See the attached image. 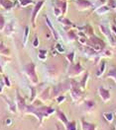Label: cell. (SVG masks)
<instances>
[{"instance_id": "14", "label": "cell", "mask_w": 116, "mask_h": 130, "mask_svg": "<svg viewBox=\"0 0 116 130\" xmlns=\"http://www.w3.org/2000/svg\"><path fill=\"white\" fill-rule=\"evenodd\" d=\"M87 79H88V73L85 74V75H84V77H83V79L79 82V85H80V87H82V89L83 90H84L85 89V87H86V82H87Z\"/></svg>"}, {"instance_id": "24", "label": "cell", "mask_w": 116, "mask_h": 130, "mask_svg": "<svg viewBox=\"0 0 116 130\" xmlns=\"http://www.w3.org/2000/svg\"><path fill=\"white\" fill-rule=\"evenodd\" d=\"M5 28H6V34H8V35H11L12 32H13V27H12V25L9 24L7 26H5Z\"/></svg>"}, {"instance_id": "11", "label": "cell", "mask_w": 116, "mask_h": 130, "mask_svg": "<svg viewBox=\"0 0 116 130\" xmlns=\"http://www.w3.org/2000/svg\"><path fill=\"white\" fill-rule=\"evenodd\" d=\"M106 78H111V79H113L116 83V67L110 68L109 72H108L107 75H106Z\"/></svg>"}, {"instance_id": "36", "label": "cell", "mask_w": 116, "mask_h": 130, "mask_svg": "<svg viewBox=\"0 0 116 130\" xmlns=\"http://www.w3.org/2000/svg\"><path fill=\"white\" fill-rule=\"evenodd\" d=\"M0 7H1V0H0Z\"/></svg>"}, {"instance_id": "27", "label": "cell", "mask_w": 116, "mask_h": 130, "mask_svg": "<svg viewBox=\"0 0 116 130\" xmlns=\"http://www.w3.org/2000/svg\"><path fill=\"white\" fill-rule=\"evenodd\" d=\"M20 2H21V5L22 6H27V5H29V4L32 3V0H21Z\"/></svg>"}, {"instance_id": "25", "label": "cell", "mask_w": 116, "mask_h": 130, "mask_svg": "<svg viewBox=\"0 0 116 130\" xmlns=\"http://www.w3.org/2000/svg\"><path fill=\"white\" fill-rule=\"evenodd\" d=\"M56 50H57L58 52H60V53H63V52L65 51V48H64L60 43H57V45H56Z\"/></svg>"}, {"instance_id": "31", "label": "cell", "mask_w": 116, "mask_h": 130, "mask_svg": "<svg viewBox=\"0 0 116 130\" xmlns=\"http://www.w3.org/2000/svg\"><path fill=\"white\" fill-rule=\"evenodd\" d=\"M4 82H5V84H6L8 87H10V86H11V84H10V81H9V78L7 77V76H4Z\"/></svg>"}, {"instance_id": "34", "label": "cell", "mask_w": 116, "mask_h": 130, "mask_svg": "<svg viewBox=\"0 0 116 130\" xmlns=\"http://www.w3.org/2000/svg\"><path fill=\"white\" fill-rule=\"evenodd\" d=\"M3 92V88H2V86H0V94Z\"/></svg>"}, {"instance_id": "32", "label": "cell", "mask_w": 116, "mask_h": 130, "mask_svg": "<svg viewBox=\"0 0 116 130\" xmlns=\"http://www.w3.org/2000/svg\"><path fill=\"white\" fill-rule=\"evenodd\" d=\"M11 122H12V120H11L10 118H7V119L5 120V123H6V125H10V124H11Z\"/></svg>"}, {"instance_id": "22", "label": "cell", "mask_w": 116, "mask_h": 130, "mask_svg": "<svg viewBox=\"0 0 116 130\" xmlns=\"http://www.w3.org/2000/svg\"><path fill=\"white\" fill-rule=\"evenodd\" d=\"M4 28H5V20L3 16L0 14V31H3Z\"/></svg>"}, {"instance_id": "7", "label": "cell", "mask_w": 116, "mask_h": 130, "mask_svg": "<svg viewBox=\"0 0 116 130\" xmlns=\"http://www.w3.org/2000/svg\"><path fill=\"white\" fill-rule=\"evenodd\" d=\"M80 123H82V129L83 130H97V126L95 124L85 121L83 118H82Z\"/></svg>"}, {"instance_id": "23", "label": "cell", "mask_w": 116, "mask_h": 130, "mask_svg": "<svg viewBox=\"0 0 116 130\" xmlns=\"http://www.w3.org/2000/svg\"><path fill=\"white\" fill-rule=\"evenodd\" d=\"M66 59L71 62V63H74V59H75V52H71L66 55Z\"/></svg>"}, {"instance_id": "15", "label": "cell", "mask_w": 116, "mask_h": 130, "mask_svg": "<svg viewBox=\"0 0 116 130\" xmlns=\"http://www.w3.org/2000/svg\"><path fill=\"white\" fill-rule=\"evenodd\" d=\"M66 130H76V124L75 121L68 122L66 125Z\"/></svg>"}, {"instance_id": "21", "label": "cell", "mask_w": 116, "mask_h": 130, "mask_svg": "<svg viewBox=\"0 0 116 130\" xmlns=\"http://www.w3.org/2000/svg\"><path fill=\"white\" fill-rule=\"evenodd\" d=\"M48 96H49V89L48 90L46 89L45 91H44V93L40 96V98H41L42 101H46V100L48 99Z\"/></svg>"}, {"instance_id": "3", "label": "cell", "mask_w": 116, "mask_h": 130, "mask_svg": "<svg viewBox=\"0 0 116 130\" xmlns=\"http://www.w3.org/2000/svg\"><path fill=\"white\" fill-rule=\"evenodd\" d=\"M98 95L99 97L101 98V100L104 102V103H108L111 99V96H110V92L109 90L105 89L103 87H99L98 88Z\"/></svg>"}, {"instance_id": "18", "label": "cell", "mask_w": 116, "mask_h": 130, "mask_svg": "<svg viewBox=\"0 0 116 130\" xmlns=\"http://www.w3.org/2000/svg\"><path fill=\"white\" fill-rule=\"evenodd\" d=\"M66 35H67V38H68V40H71L72 41H74L76 39V35L75 34L74 31H68V32H66Z\"/></svg>"}, {"instance_id": "37", "label": "cell", "mask_w": 116, "mask_h": 130, "mask_svg": "<svg viewBox=\"0 0 116 130\" xmlns=\"http://www.w3.org/2000/svg\"><path fill=\"white\" fill-rule=\"evenodd\" d=\"M115 115H116V111H115Z\"/></svg>"}, {"instance_id": "4", "label": "cell", "mask_w": 116, "mask_h": 130, "mask_svg": "<svg viewBox=\"0 0 116 130\" xmlns=\"http://www.w3.org/2000/svg\"><path fill=\"white\" fill-rule=\"evenodd\" d=\"M17 93V106H18V109L20 110V111H25V108H26V105H25V100L23 99V98L21 97V95L19 94V91L17 90L16 91Z\"/></svg>"}, {"instance_id": "10", "label": "cell", "mask_w": 116, "mask_h": 130, "mask_svg": "<svg viewBox=\"0 0 116 130\" xmlns=\"http://www.w3.org/2000/svg\"><path fill=\"white\" fill-rule=\"evenodd\" d=\"M105 68H106V63H105L104 61H102L101 64H100L99 69H98L97 72H96V76H97V77H101V76L103 75V73L105 72Z\"/></svg>"}, {"instance_id": "38", "label": "cell", "mask_w": 116, "mask_h": 130, "mask_svg": "<svg viewBox=\"0 0 116 130\" xmlns=\"http://www.w3.org/2000/svg\"><path fill=\"white\" fill-rule=\"evenodd\" d=\"M64 1H66V0H64Z\"/></svg>"}, {"instance_id": "5", "label": "cell", "mask_w": 116, "mask_h": 130, "mask_svg": "<svg viewBox=\"0 0 116 130\" xmlns=\"http://www.w3.org/2000/svg\"><path fill=\"white\" fill-rule=\"evenodd\" d=\"M44 3H45V0H41V1H39V2L36 4L35 8H34L33 15H32V24H33V27L36 26V25H35V19H36V17H37V14L40 12V10H41L42 6L44 5Z\"/></svg>"}, {"instance_id": "19", "label": "cell", "mask_w": 116, "mask_h": 130, "mask_svg": "<svg viewBox=\"0 0 116 130\" xmlns=\"http://www.w3.org/2000/svg\"><path fill=\"white\" fill-rule=\"evenodd\" d=\"M9 53V50L5 46H4V44L1 42L0 43V54H5V55H7Z\"/></svg>"}, {"instance_id": "26", "label": "cell", "mask_w": 116, "mask_h": 130, "mask_svg": "<svg viewBox=\"0 0 116 130\" xmlns=\"http://www.w3.org/2000/svg\"><path fill=\"white\" fill-rule=\"evenodd\" d=\"M28 35H29V28H28V27H26L25 28V36H24V46L26 45V42H27Z\"/></svg>"}, {"instance_id": "20", "label": "cell", "mask_w": 116, "mask_h": 130, "mask_svg": "<svg viewBox=\"0 0 116 130\" xmlns=\"http://www.w3.org/2000/svg\"><path fill=\"white\" fill-rule=\"evenodd\" d=\"M85 105H86V107L91 110L92 108H94V106H95V103L93 102V101H87L86 103H85Z\"/></svg>"}, {"instance_id": "29", "label": "cell", "mask_w": 116, "mask_h": 130, "mask_svg": "<svg viewBox=\"0 0 116 130\" xmlns=\"http://www.w3.org/2000/svg\"><path fill=\"white\" fill-rule=\"evenodd\" d=\"M31 90H32V98H31L30 100H31V101H34V99H35V97H36V90H35L34 87H32Z\"/></svg>"}, {"instance_id": "6", "label": "cell", "mask_w": 116, "mask_h": 130, "mask_svg": "<svg viewBox=\"0 0 116 130\" xmlns=\"http://www.w3.org/2000/svg\"><path fill=\"white\" fill-rule=\"evenodd\" d=\"M75 5L79 10H85V9L89 8V7L92 6V4L87 0H76L75 1Z\"/></svg>"}, {"instance_id": "12", "label": "cell", "mask_w": 116, "mask_h": 130, "mask_svg": "<svg viewBox=\"0 0 116 130\" xmlns=\"http://www.w3.org/2000/svg\"><path fill=\"white\" fill-rule=\"evenodd\" d=\"M13 3L10 0H1V7L4 9H10L12 8Z\"/></svg>"}, {"instance_id": "9", "label": "cell", "mask_w": 116, "mask_h": 130, "mask_svg": "<svg viewBox=\"0 0 116 130\" xmlns=\"http://www.w3.org/2000/svg\"><path fill=\"white\" fill-rule=\"evenodd\" d=\"M57 115H58L59 119L65 124V126L68 123V120H67V118L66 117V115H65V113H64L63 111H61V110H57Z\"/></svg>"}, {"instance_id": "28", "label": "cell", "mask_w": 116, "mask_h": 130, "mask_svg": "<svg viewBox=\"0 0 116 130\" xmlns=\"http://www.w3.org/2000/svg\"><path fill=\"white\" fill-rule=\"evenodd\" d=\"M66 100V97L65 96H58V98H57V103L58 104H61L62 102H64Z\"/></svg>"}, {"instance_id": "2", "label": "cell", "mask_w": 116, "mask_h": 130, "mask_svg": "<svg viewBox=\"0 0 116 130\" xmlns=\"http://www.w3.org/2000/svg\"><path fill=\"white\" fill-rule=\"evenodd\" d=\"M83 67L80 65V63H76L75 65H72L71 66V69H69V76L71 77H75V76H77V75H79V74L83 72Z\"/></svg>"}, {"instance_id": "1", "label": "cell", "mask_w": 116, "mask_h": 130, "mask_svg": "<svg viewBox=\"0 0 116 130\" xmlns=\"http://www.w3.org/2000/svg\"><path fill=\"white\" fill-rule=\"evenodd\" d=\"M35 63L31 62V63H28L24 66V70H25L26 75L28 76V78L30 79V81L32 82L33 84H37L38 83V76L35 72Z\"/></svg>"}, {"instance_id": "39", "label": "cell", "mask_w": 116, "mask_h": 130, "mask_svg": "<svg viewBox=\"0 0 116 130\" xmlns=\"http://www.w3.org/2000/svg\"><path fill=\"white\" fill-rule=\"evenodd\" d=\"M58 130H59V129H58Z\"/></svg>"}, {"instance_id": "30", "label": "cell", "mask_w": 116, "mask_h": 130, "mask_svg": "<svg viewBox=\"0 0 116 130\" xmlns=\"http://www.w3.org/2000/svg\"><path fill=\"white\" fill-rule=\"evenodd\" d=\"M33 45H34V47L39 46V40H38V38H37V37H36V38H35V40H34Z\"/></svg>"}, {"instance_id": "16", "label": "cell", "mask_w": 116, "mask_h": 130, "mask_svg": "<svg viewBox=\"0 0 116 130\" xmlns=\"http://www.w3.org/2000/svg\"><path fill=\"white\" fill-rule=\"evenodd\" d=\"M39 59H41L42 61L47 59V50H43V49L39 50Z\"/></svg>"}, {"instance_id": "8", "label": "cell", "mask_w": 116, "mask_h": 130, "mask_svg": "<svg viewBox=\"0 0 116 130\" xmlns=\"http://www.w3.org/2000/svg\"><path fill=\"white\" fill-rule=\"evenodd\" d=\"M46 22H47V24H48V27L50 28V30L52 31V34H53V36L55 37V39H56V40H59L60 37H59L58 32H56V30L54 29V27H53V25L51 23V21L49 20V18H47V17H46Z\"/></svg>"}, {"instance_id": "17", "label": "cell", "mask_w": 116, "mask_h": 130, "mask_svg": "<svg viewBox=\"0 0 116 130\" xmlns=\"http://www.w3.org/2000/svg\"><path fill=\"white\" fill-rule=\"evenodd\" d=\"M108 11H109V7H106V6H103V7H100L99 9H97L96 10V13L97 14H105V13H107Z\"/></svg>"}, {"instance_id": "33", "label": "cell", "mask_w": 116, "mask_h": 130, "mask_svg": "<svg viewBox=\"0 0 116 130\" xmlns=\"http://www.w3.org/2000/svg\"><path fill=\"white\" fill-rule=\"evenodd\" d=\"M111 29H112V31H113V32H114V35L116 36V27H115V26H113Z\"/></svg>"}, {"instance_id": "13", "label": "cell", "mask_w": 116, "mask_h": 130, "mask_svg": "<svg viewBox=\"0 0 116 130\" xmlns=\"http://www.w3.org/2000/svg\"><path fill=\"white\" fill-rule=\"evenodd\" d=\"M103 117L105 118V120L107 122H112L114 119V114H113V112H110V111L109 112H104Z\"/></svg>"}, {"instance_id": "35", "label": "cell", "mask_w": 116, "mask_h": 130, "mask_svg": "<svg viewBox=\"0 0 116 130\" xmlns=\"http://www.w3.org/2000/svg\"><path fill=\"white\" fill-rule=\"evenodd\" d=\"M3 72V70H2V68H1V66H0V73H2Z\"/></svg>"}]
</instances>
